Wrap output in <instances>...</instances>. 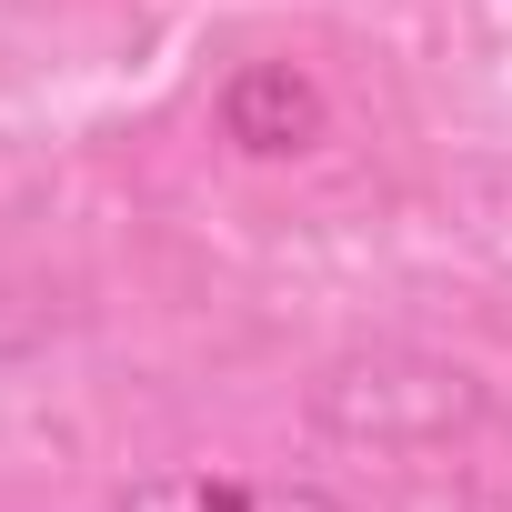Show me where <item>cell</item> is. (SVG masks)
Masks as SVG:
<instances>
[{
  "mask_svg": "<svg viewBox=\"0 0 512 512\" xmlns=\"http://www.w3.org/2000/svg\"><path fill=\"white\" fill-rule=\"evenodd\" d=\"M302 422L342 452H372V462H442L492 432V382L452 352H422V342H352L312 372Z\"/></svg>",
  "mask_w": 512,
  "mask_h": 512,
  "instance_id": "cell-1",
  "label": "cell"
},
{
  "mask_svg": "<svg viewBox=\"0 0 512 512\" xmlns=\"http://www.w3.org/2000/svg\"><path fill=\"white\" fill-rule=\"evenodd\" d=\"M211 131L231 161H312L332 141V91L312 61H231L211 91Z\"/></svg>",
  "mask_w": 512,
  "mask_h": 512,
  "instance_id": "cell-2",
  "label": "cell"
},
{
  "mask_svg": "<svg viewBox=\"0 0 512 512\" xmlns=\"http://www.w3.org/2000/svg\"><path fill=\"white\" fill-rule=\"evenodd\" d=\"M111 512H342L312 472H251V462H151L111 492Z\"/></svg>",
  "mask_w": 512,
  "mask_h": 512,
  "instance_id": "cell-3",
  "label": "cell"
}]
</instances>
